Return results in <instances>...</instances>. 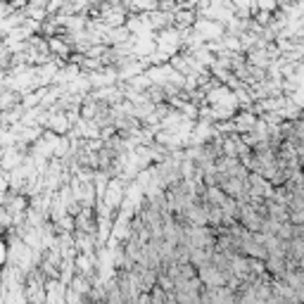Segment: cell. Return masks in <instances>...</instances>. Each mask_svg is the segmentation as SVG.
I'll return each instance as SVG.
<instances>
[{
    "instance_id": "1",
    "label": "cell",
    "mask_w": 304,
    "mask_h": 304,
    "mask_svg": "<svg viewBox=\"0 0 304 304\" xmlns=\"http://www.w3.org/2000/svg\"><path fill=\"white\" fill-rule=\"evenodd\" d=\"M200 281H202V285H209V288H221L226 283V273H221L217 266L207 264V266H200Z\"/></svg>"
}]
</instances>
